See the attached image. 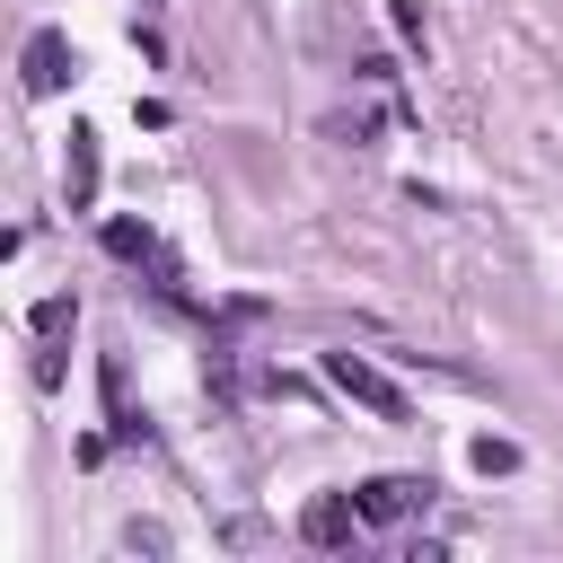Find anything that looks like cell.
<instances>
[{
	"instance_id": "cell-1",
	"label": "cell",
	"mask_w": 563,
	"mask_h": 563,
	"mask_svg": "<svg viewBox=\"0 0 563 563\" xmlns=\"http://www.w3.org/2000/svg\"><path fill=\"white\" fill-rule=\"evenodd\" d=\"M325 378H334V387H343L352 405H369L378 422H413V405H405V387H396L387 369H369L361 352H325Z\"/></svg>"
},
{
	"instance_id": "cell-2",
	"label": "cell",
	"mask_w": 563,
	"mask_h": 563,
	"mask_svg": "<svg viewBox=\"0 0 563 563\" xmlns=\"http://www.w3.org/2000/svg\"><path fill=\"white\" fill-rule=\"evenodd\" d=\"M352 501H361V519H378V528H396V519H413V510L431 501V484H422V475H369V484H361Z\"/></svg>"
},
{
	"instance_id": "cell-3",
	"label": "cell",
	"mask_w": 563,
	"mask_h": 563,
	"mask_svg": "<svg viewBox=\"0 0 563 563\" xmlns=\"http://www.w3.org/2000/svg\"><path fill=\"white\" fill-rule=\"evenodd\" d=\"M106 255H114V264H150V273H158V299H176V264L158 255V238H150V229H132V220H106Z\"/></svg>"
},
{
	"instance_id": "cell-4",
	"label": "cell",
	"mask_w": 563,
	"mask_h": 563,
	"mask_svg": "<svg viewBox=\"0 0 563 563\" xmlns=\"http://www.w3.org/2000/svg\"><path fill=\"white\" fill-rule=\"evenodd\" d=\"M70 317H79V308H70V290H53V299L35 308V378H44V387L62 378V343H70Z\"/></svg>"
},
{
	"instance_id": "cell-5",
	"label": "cell",
	"mask_w": 563,
	"mask_h": 563,
	"mask_svg": "<svg viewBox=\"0 0 563 563\" xmlns=\"http://www.w3.org/2000/svg\"><path fill=\"white\" fill-rule=\"evenodd\" d=\"M299 537H308V545H352V537H361V501H343V493L308 501V510H299Z\"/></svg>"
},
{
	"instance_id": "cell-6",
	"label": "cell",
	"mask_w": 563,
	"mask_h": 563,
	"mask_svg": "<svg viewBox=\"0 0 563 563\" xmlns=\"http://www.w3.org/2000/svg\"><path fill=\"white\" fill-rule=\"evenodd\" d=\"M62 79H70V44L53 26H35V44H26V97H53Z\"/></svg>"
},
{
	"instance_id": "cell-7",
	"label": "cell",
	"mask_w": 563,
	"mask_h": 563,
	"mask_svg": "<svg viewBox=\"0 0 563 563\" xmlns=\"http://www.w3.org/2000/svg\"><path fill=\"white\" fill-rule=\"evenodd\" d=\"M97 202V132H70V211Z\"/></svg>"
},
{
	"instance_id": "cell-8",
	"label": "cell",
	"mask_w": 563,
	"mask_h": 563,
	"mask_svg": "<svg viewBox=\"0 0 563 563\" xmlns=\"http://www.w3.org/2000/svg\"><path fill=\"white\" fill-rule=\"evenodd\" d=\"M475 466H484V475H501V466H519V449H510V440H484V449H475Z\"/></svg>"
}]
</instances>
